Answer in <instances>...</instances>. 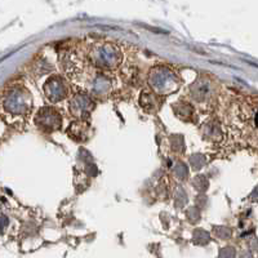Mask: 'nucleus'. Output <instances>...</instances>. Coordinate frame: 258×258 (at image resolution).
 <instances>
[]
</instances>
